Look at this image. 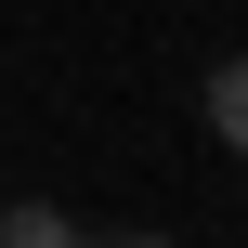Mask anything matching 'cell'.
<instances>
[{
  "mask_svg": "<svg viewBox=\"0 0 248 248\" xmlns=\"http://www.w3.org/2000/svg\"><path fill=\"white\" fill-rule=\"evenodd\" d=\"M78 248H170V235H78Z\"/></svg>",
  "mask_w": 248,
  "mask_h": 248,
  "instance_id": "cell-3",
  "label": "cell"
},
{
  "mask_svg": "<svg viewBox=\"0 0 248 248\" xmlns=\"http://www.w3.org/2000/svg\"><path fill=\"white\" fill-rule=\"evenodd\" d=\"M209 131L248 157V52H235V65H209Z\"/></svg>",
  "mask_w": 248,
  "mask_h": 248,
  "instance_id": "cell-2",
  "label": "cell"
},
{
  "mask_svg": "<svg viewBox=\"0 0 248 248\" xmlns=\"http://www.w3.org/2000/svg\"><path fill=\"white\" fill-rule=\"evenodd\" d=\"M0 248H78V222L52 196H26V209H0Z\"/></svg>",
  "mask_w": 248,
  "mask_h": 248,
  "instance_id": "cell-1",
  "label": "cell"
}]
</instances>
